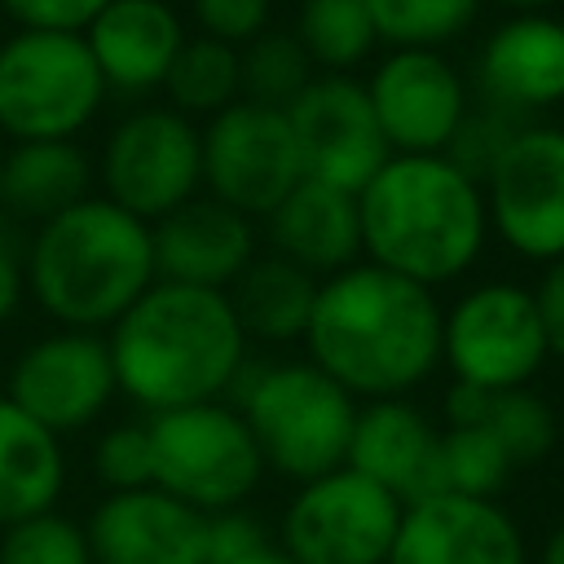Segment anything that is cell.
<instances>
[{"mask_svg": "<svg viewBox=\"0 0 564 564\" xmlns=\"http://www.w3.org/2000/svg\"><path fill=\"white\" fill-rule=\"evenodd\" d=\"M106 344L119 392L150 414L220 401L247 366V335L229 295L181 282H154Z\"/></svg>", "mask_w": 564, "mask_h": 564, "instance_id": "2", "label": "cell"}, {"mask_svg": "<svg viewBox=\"0 0 564 564\" xmlns=\"http://www.w3.org/2000/svg\"><path fill=\"white\" fill-rule=\"evenodd\" d=\"M494 4H502L507 13H551L555 0H494Z\"/></svg>", "mask_w": 564, "mask_h": 564, "instance_id": "42", "label": "cell"}, {"mask_svg": "<svg viewBox=\"0 0 564 564\" xmlns=\"http://www.w3.org/2000/svg\"><path fill=\"white\" fill-rule=\"evenodd\" d=\"M489 229L524 260L564 256V128L524 123L480 176Z\"/></svg>", "mask_w": 564, "mask_h": 564, "instance_id": "11", "label": "cell"}, {"mask_svg": "<svg viewBox=\"0 0 564 564\" xmlns=\"http://www.w3.org/2000/svg\"><path fill=\"white\" fill-rule=\"evenodd\" d=\"M286 123L300 150V172L344 194H361L366 181L392 159L366 84L352 75H313L286 106Z\"/></svg>", "mask_w": 564, "mask_h": 564, "instance_id": "13", "label": "cell"}, {"mask_svg": "<svg viewBox=\"0 0 564 564\" xmlns=\"http://www.w3.org/2000/svg\"><path fill=\"white\" fill-rule=\"evenodd\" d=\"M225 295H229L234 317H238L247 339L291 344V339H304V330H308L317 278L269 251V256H256L234 278V286Z\"/></svg>", "mask_w": 564, "mask_h": 564, "instance_id": "25", "label": "cell"}, {"mask_svg": "<svg viewBox=\"0 0 564 564\" xmlns=\"http://www.w3.org/2000/svg\"><path fill=\"white\" fill-rule=\"evenodd\" d=\"M66 489L62 441L0 392V529L57 507Z\"/></svg>", "mask_w": 564, "mask_h": 564, "instance_id": "24", "label": "cell"}, {"mask_svg": "<svg viewBox=\"0 0 564 564\" xmlns=\"http://www.w3.org/2000/svg\"><path fill=\"white\" fill-rule=\"evenodd\" d=\"M383 564H529L520 524L494 498L432 494L401 511Z\"/></svg>", "mask_w": 564, "mask_h": 564, "instance_id": "17", "label": "cell"}, {"mask_svg": "<svg viewBox=\"0 0 564 564\" xmlns=\"http://www.w3.org/2000/svg\"><path fill=\"white\" fill-rule=\"evenodd\" d=\"M84 538L93 564H207V516L154 485L106 494Z\"/></svg>", "mask_w": 564, "mask_h": 564, "instance_id": "18", "label": "cell"}, {"mask_svg": "<svg viewBox=\"0 0 564 564\" xmlns=\"http://www.w3.org/2000/svg\"><path fill=\"white\" fill-rule=\"evenodd\" d=\"M264 234L273 256L313 273L317 282L361 260V216L357 194H344L322 181H300L269 216Z\"/></svg>", "mask_w": 564, "mask_h": 564, "instance_id": "22", "label": "cell"}, {"mask_svg": "<svg viewBox=\"0 0 564 564\" xmlns=\"http://www.w3.org/2000/svg\"><path fill=\"white\" fill-rule=\"evenodd\" d=\"M198 35L220 40L229 48H247L256 35L269 31L273 0H189Z\"/></svg>", "mask_w": 564, "mask_h": 564, "instance_id": "35", "label": "cell"}, {"mask_svg": "<svg viewBox=\"0 0 564 564\" xmlns=\"http://www.w3.org/2000/svg\"><path fill=\"white\" fill-rule=\"evenodd\" d=\"M538 564H564V524H555V529H551V538H546V546H542Z\"/></svg>", "mask_w": 564, "mask_h": 564, "instance_id": "41", "label": "cell"}, {"mask_svg": "<svg viewBox=\"0 0 564 564\" xmlns=\"http://www.w3.org/2000/svg\"><path fill=\"white\" fill-rule=\"evenodd\" d=\"M476 101L507 110L520 123H538L542 110L564 106V18L511 13L502 18L476 57Z\"/></svg>", "mask_w": 564, "mask_h": 564, "instance_id": "16", "label": "cell"}, {"mask_svg": "<svg viewBox=\"0 0 564 564\" xmlns=\"http://www.w3.org/2000/svg\"><path fill=\"white\" fill-rule=\"evenodd\" d=\"M234 564H295L282 546H273V542H264L260 551H251V555H242V560H234Z\"/></svg>", "mask_w": 564, "mask_h": 564, "instance_id": "40", "label": "cell"}, {"mask_svg": "<svg viewBox=\"0 0 564 564\" xmlns=\"http://www.w3.org/2000/svg\"><path fill=\"white\" fill-rule=\"evenodd\" d=\"M533 304H538V317H542L546 352L564 361V256L542 269V282L533 286Z\"/></svg>", "mask_w": 564, "mask_h": 564, "instance_id": "38", "label": "cell"}, {"mask_svg": "<svg viewBox=\"0 0 564 564\" xmlns=\"http://www.w3.org/2000/svg\"><path fill=\"white\" fill-rule=\"evenodd\" d=\"M106 79L66 31H13L0 40V132L13 141H75L101 110Z\"/></svg>", "mask_w": 564, "mask_h": 564, "instance_id": "7", "label": "cell"}, {"mask_svg": "<svg viewBox=\"0 0 564 564\" xmlns=\"http://www.w3.org/2000/svg\"><path fill=\"white\" fill-rule=\"evenodd\" d=\"M516 463L485 427H445L441 432V494L463 498H494L511 480Z\"/></svg>", "mask_w": 564, "mask_h": 564, "instance_id": "31", "label": "cell"}, {"mask_svg": "<svg viewBox=\"0 0 564 564\" xmlns=\"http://www.w3.org/2000/svg\"><path fill=\"white\" fill-rule=\"evenodd\" d=\"M26 295V269H22V256L9 247V238H0V326L18 313Z\"/></svg>", "mask_w": 564, "mask_h": 564, "instance_id": "39", "label": "cell"}, {"mask_svg": "<svg viewBox=\"0 0 564 564\" xmlns=\"http://www.w3.org/2000/svg\"><path fill=\"white\" fill-rule=\"evenodd\" d=\"M93 159L79 141H13L0 159V212L44 225L93 194Z\"/></svg>", "mask_w": 564, "mask_h": 564, "instance_id": "23", "label": "cell"}, {"mask_svg": "<svg viewBox=\"0 0 564 564\" xmlns=\"http://www.w3.org/2000/svg\"><path fill=\"white\" fill-rule=\"evenodd\" d=\"M150 238L159 282L229 291L234 278L256 260V220L207 194L154 220Z\"/></svg>", "mask_w": 564, "mask_h": 564, "instance_id": "20", "label": "cell"}, {"mask_svg": "<svg viewBox=\"0 0 564 564\" xmlns=\"http://www.w3.org/2000/svg\"><path fill=\"white\" fill-rule=\"evenodd\" d=\"M93 467H97V476H101V485H106L110 494L154 485L150 432H145V423H115L110 432H101V441H97V449H93Z\"/></svg>", "mask_w": 564, "mask_h": 564, "instance_id": "34", "label": "cell"}, {"mask_svg": "<svg viewBox=\"0 0 564 564\" xmlns=\"http://www.w3.org/2000/svg\"><path fill=\"white\" fill-rule=\"evenodd\" d=\"M238 62H242V97L273 106V110H286L317 75L308 53L300 48V40L291 31H273V26L264 35H256L247 48H238Z\"/></svg>", "mask_w": 564, "mask_h": 564, "instance_id": "30", "label": "cell"}, {"mask_svg": "<svg viewBox=\"0 0 564 564\" xmlns=\"http://www.w3.org/2000/svg\"><path fill=\"white\" fill-rule=\"evenodd\" d=\"M441 317L436 291L357 260L317 282L304 348L348 397L392 401L441 366Z\"/></svg>", "mask_w": 564, "mask_h": 564, "instance_id": "1", "label": "cell"}, {"mask_svg": "<svg viewBox=\"0 0 564 564\" xmlns=\"http://www.w3.org/2000/svg\"><path fill=\"white\" fill-rule=\"evenodd\" d=\"M145 432H150L154 489L172 494L198 516L238 511L264 476V458L242 414L225 401L150 414Z\"/></svg>", "mask_w": 564, "mask_h": 564, "instance_id": "6", "label": "cell"}, {"mask_svg": "<svg viewBox=\"0 0 564 564\" xmlns=\"http://www.w3.org/2000/svg\"><path fill=\"white\" fill-rule=\"evenodd\" d=\"M84 44L106 79V93L145 97L163 88L185 44V22L167 0H110L84 31Z\"/></svg>", "mask_w": 564, "mask_h": 564, "instance_id": "21", "label": "cell"}, {"mask_svg": "<svg viewBox=\"0 0 564 564\" xmlns=\"http://www.w3.org/2000/svg\"><path fill=\"white\" fill-rule=\"evenodd\" d=\"M167 4H172V0H167Z\"/></svg>", "mask_w": 564, "mask_h": 564, "instance_id": "44", "label": "cell"}, {"mask_svg": "<svg viewBox=\"0 0 564 564\" xmlns=\"http://www.w3.org/2000/svg\"><path fill=\"white\" fill-rule=\"evenodd\" d=\"M167 106L185 119H212L225 106L242 97V62L238 48L207 40V35H185L167 79H163Z\"/></svg>", "mask_w": 564, "mask_h": 564, "instance_id": "27", "label": "cell"}, {"mask_svg": "<svg viewBox=\"0 0 564 564\" xmlns=\"http://www.w3.org/2000/svg\"><path fill=\"white\" fill-rule=\"evenodd\" d=\"M203 189L207 198L242 212L269 216L300 181V150L286 123V110L238 97L203 128Z\"/></svg>", "mask_w": 564, "mask_h": 564, "instance_id": "12", "label": "cell"}, {"mask_svg": "<svg viewBox=\"0 0 564 564\" xmlns=\"http://www.w3.org/2000/svg\"><path fill=\"white\" fill-rule=\"evenodd\" d=\"M344 467L388 489L401 507H414L441 494V432L405 397L366 401L357 405Z\"/></svg>", "mask_w": 564, "mask_h": 564, "instance_id": "19", "label": "cell"}, {"mask_svg": "<svg viewBox=\"0 0 564 564\" xmlns=\"http://www.w3.org/2000/svg\"><path fill=\"white\" fill-rule=\"evenodd\" d=\"M401 511L388 489L339 467L295 489L278 524V546L295 564H383Z\"/></svg>", "mask_w": 564, "mask_h": 564, "instance_id": "10", "label": "cell"}, {"mask_svg": "<svg viewBox=\"0 0 564 564\" xmlns=\"http://www.w3.org/2000/svg\"><path fill=\"white\" fill-rule=\"evenodd\" d=\"M546 357L533 291L520 282H476L441 317V361L454 370V383L485 392L529 388Z\"/></svg>", "mask_w": 564, "mask_h": 564, "instance_id": "9", "label": "cell"}, {"mask_svg": "<svg viewBox=\"0 0 564 564\" xmlns=\"http://www.w3.org/2000/svg\"><path fill=\"white\" fill-rule=\"evenodd\" d=\"M366 97L392 154H445L471 110V88L441 48H392L375 62Z\"/></svg>", "mask_w": 564, "mask_h": 564, "instance_id": "15", "label": "cell"}, {"mask_svg": "<svg viewBox=\"0 0 564 564\" xmlns=\"http://www.w3.org/2000/svg\"><path fill=\"white\" fill-rule=\"evenodd\" d=\"M291 35L300 40L317 75H348L379 44L361 0H300Z\"/></svg>", "mask_w": 564, "mask_h": 564, "instance_id": "28", "label": "cell"}, {"mask_svg": "<svg viewBox=\"0 0 564 564\" xmlns=\"http://www.w3.org/2000/svg\"><path fill=\"white\" fill-rule=\"evenodd\" d=\"M445 419H449V427H485V432H494L516 467L546 458L551 445H555V414L529 388L485 392V388H471V383H454L445 392Z\"/></svg>", "mask_w": 564, "mask_h": 564, "instance_id": "26", "label": "cell"}, {"mask_svg": "<svg viewBox=\"0 0 564 564\" xmlns=\"http://www.w3.org/2000/svg\"><path fill=\"white\" fill-rule=\"evenodd\" d=\"M560 110H564V106H560ZM560 128H564V123H560Z\"/></svg>", "mask_w": 564, "mask_h": 564, "instance_id": "43", "label": "cell"}, {"mask_svg": "<svg viewBox=\"0 0 564 564\" xmlns=\"http://www.w3.org/2000/svg\"><path fill=\"white\" fill-rule=\"evenodd\" d=\"M115 392H119V379H115L106 335L62 330V326L53 335L31 339L13 357L9 383H4V397L53 436L88 427L110 405Z\"/></svg>", "mask_w": 564, "mask_h": 564, "instance_id": "14", "label": "cell"}, {"mask_svg": "<svg viewBox=\"0 0 564 564\" xmlns=\"http://www.w3.org/2000/svg\"><path fill=\"white\" fill-rule=\"evenodd\" d=\"M101 198L154 225L203 189V132L172 106L128 110L97 154Z\"/></svg>", "mask_w": 564, "mask_h": 564, "instance_id": "8", "label": "cell"}, {"mask_svg": "<svg viewBox=\"0 0 564 564\" xmlns=\"http://www.w3.org/2000/svg\"><path fill=\"white\" fill-rule=\"evenodd\" d=\"M269 471L308 485L348 458L357 397H348L313 361H273L256 370L234 405Z\"/></svg>", "mask_w": 564, "mask_h": 564, "instance_id": "5", "label": "cell"}, {"mask_svg": "<svg viewBox=\"0 0 564 564\" xmlns=\"http://www.w3.org/2000/svg\"><path fill=\"white\" fill-rule=\"evenodd\" d=\"M269 538L260 529V520H251L247 511H220L207 516V564H234L251 551H260Z\"/></svg>", "mask_w": 564, "mask_h": 564, "instance_id": "37", "label": "cell"}, {"mask_svg": "<svg viewBox=\"0 0 564 564\" xmlns=\"http://www.w3.org/2000/svg\"><path fill=\"white\" fill-rule=\"evenodd\" d=\"M520 128H524V123L511 119L507 110H494V106H485V101H471V110H467L463 128L454 132L445 159H449L454 167H463L471 181H480V176L494 167V159L502 154V145H507Z\"/></svg>", "mask_w": 564, "mask_h": 564, "instance_id": "33", "label": "cell"}, {"mask_svg": "<svg viewBox=\"0 0 564 564\" xmlns=\"http://www.w3.org/2000/svg\"><path fill=\"white\" fill-rule=\"evenodd\" d=\"M361 9L392 48H445L476 22L480 0H361Z\"/></svg>", "mask_w": 564, "mask_h": 564, "instance_id": "29", "label": "cell"}, {"mask_svg": "<svg viewBox=\"0 0 564 564\" xmlns=\"http://www.w3.org/2000/svg\"><path fill=\"white\" fill-rule=\"evenodd\" d=\"M0 564H93L88 538L75 520L44 511L22 524H9L0 538Z\"/></svg>", "mask_w": 564, "mask_h": 564, "instance_id": "32", "label": "cell"}, {"mask_svg": "<svg viewBox=\"0 0 564 564\" xmlns=\"http://www.w3.org/2000/svg\"><path fill=\"white\" fill-rule=\"evenodd\" d=\"M361 256L427 291L463 278L489 238L485 194L445 154H392L357 194Z\"/></svg>", "mask_w": 564, "mask_h": 564, "instance_id": "3", "label": "cell"}, {"mask_svg": "<svg viewBox=\"0 0 564 564\" xmlns=\"http://www.w3.org/2000/svg\"><path fill=\"white\" fill-rule=\"evenodd\" d=\"M110 0H0V13L18 22V31H66L84 35L93 18Z\"/></svg>", "mask_w": 564, "mask_h": 564, "instance_id": "36", "label": "cell"}, {"mask_svg": "<svg viewBox=\"0 0 564 564\" xmlns=\"http://www.w3.org/2000/svg\"><path fill=\"white\" fill-rule=\"evenodd\" d=\"M26 291L62 330H110L154 282L150 225L88 194L70 212L35 225L26 256Z\"/></svg>", "mask_w": 564, "mask_h": 564, "instance_id": "4", "label": "cell"}]
</instances>
